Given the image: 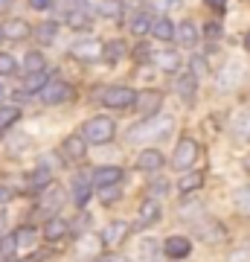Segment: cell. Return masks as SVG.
Returning a JSON list of instances; mask_svg holds the SVG:
<instances>
[{
    "instance_id": "30bf717a",
    "label": "cell",
    "mask_w": 250,
    "mask_h": 262,
    "mask_svg": "<svg viewBox=\"0 0 250 262\" xmlns=\"http://www.w3.org/2000/svg\"><path fill=\"white\" fill-rule=\"evenodd\" d=\"M79 61H96V58H102V44L99 41H79V44H73V50H70Z\"/></svg>"
},
{
    "instance_id": "c3c4849f",
    "label": "cell",
    "mask_w": 250,
    "mask_h": 262,
    "mask_svg": "<svg viewBox=\"0 0 250 262\" xmlns=\"http://www.w3.org/2000/svg\"><path fill=\"white\" fill-rule=\"evenodd\" d=\"M9 6V0H0V9H6Z\"/></svg>"
},
{
    "instance_id": "60d3db41",
    "label": "cell",
    "mask_w": 250,
    "mask_h": 262,
    "mask_svg": "<svg viewBox=\"0 0 250 262\" xmlns=\"http://www.w3.org/2000/svg\"><path fill=\"white\" fill-rule=\"evenodd\" d=\"M230 262H250V251H236V253H230Z\"/></svg>"
},
{
    "instance_id": "bcb514c9",
    "label": "cell",
    "mask_w": 250,
    "mask_h": 262,
    "mask_svg": "<svg viewBox=\"0 0 250 262\" xmlns=\"http://www.w3.org/2000/svg\"><path fill=\"white\" fill-rule=\"evenodd\" d=\"M105 262H128L125 256H111V259H105Z\"/></svg>"
},
{
    "instance_id": "277c9868",
    "label": "cell",
    "mask_w": 250,
    "mask_h": 262,
    "mask_svg": "<svg viewBox=\"0 0 250 262\" xmlns=\"http://www.w3.org/2000/svg\"><path fill=\"white\" fill-rule=\"evenodd\" d=\"M70 96H73L70 84L61 82V79H50V82L44 84V91H41V102L44 105H61V102H70Z\"/></svg>"
},
{
    "instance_id": "e0dca14e",
    "label": "cell",
    "mask_w": 250,
    "mask_h": 262,
    "mask_svg": "<svg viewBox=\"0 0 250 262\" xmlns=\"http://www.w3.org/2000/svg\"><path fill=\"white\" fill-rule=\"evenodd\" d=\"M175 41L180 47H195L198 44V29H195L192 20H184L180 27H175Z\"/></svg>"
},
{
    "instance_id": "d590c367",
    "label": "cell",
    "mask_w": 250,
    "mask_h": 262,
    "mask_svg": "<svg viewBox=\"0 0 250 262\" xmlns=\"http://www.w3.org/2000/svg\"><path fill=\"white\" fill-rule=\"evenodd\" d=\"M148 29H151V20L146 15H137V18L131 20V32H137V35H146Z\"/></svg>"
},
{
    "instance_id": "8fae6325",
    "label": "cell",
    "mask_w": 250,
    "mask_h": 262,
    "mask_svg": "<svg viewBox=\"0 0 250 262\" xmlns=\"http://www.w3.org/2000/svg\"><path fill=\"white\" fill-rule=\"evenodd\" d=\"M0 32H3V38H9V41H24L32 29H29V24L24 18H9L0 27Z\"/></svg>"
},
{
    "instance_id": "ac0fdd59",
    "label": "cell",
    "mask_w": 250,
    "mask_h": 262,
    "mask_svg": "<svg viewBox=\"0 0 250 262\" xmlns=\"http://www.w3.org/2000/svg\"><path fill=\"white\" fill-rule=\"evenodd\" d=\"M204 187V172H184L180 181H177V189H180V195H189L195 189Z\"/></svg>"
},
{
    "instance_id": "6da1fadb",
    "label": "cell",
    "mask_w": 250,
    "mask_h": 262,
    "mask_svg": "<svg viewBox=\"0 0 250 262\" xmlns=\"http://www.w3.org/2000/svg\"><path fill=\"white\" fill-rule=\"evenodd\" d=\"M175 120L172 117H148L143 125L128 131V140L131 143H146V140H163L169 131H172Z\"/></svg>"
},
{
    "instance_id": "836d02e7",
    "label": "cell",
    "mask_w": 250,
    "mask_h": 262,
    "mask_svg": "<svg viewBox=\"0 0 250 262\" xmlns=\"http://www.w3.org/2000/svg\"><path fill=\"white\" fill-rule=\"evenodd\" d=\"M236 207H239L244 215H250V184H247V187H241L239 192H236Z\"/></svg>"
},
{
    "instance_id": "74e56055",
    "label": "cell",
    "mask_w": 250,
    "mask_h": 262,
    "mask_svg": "<svg viewBox=\"0 0 250 262\" xmlns=\"http://www.w3.org/2000/svg\"><path fill=\"white\" fill-rule=\"evenodd\" d=\"M15 56H9V53H0V76H9L15 73Z\"/></svg>"
},
{
    "instance_id": "ab89813d",
    "label": "cell",
    "mask_w": 250,
    "mask_h": 262,
    "mask_svg": "<svg viewBox=\"0 0 250 262\" xmlns=\"http://www.w3.org/2000/svg\"><path fill=\"white\" fill-rule=\"evenodd\" d=\"M120 198V187H105L102 189V201L105 204H111V201H117Z\"/></svg>"
},
{
    "instance_id": "f546056e",
    "label": "cell",
    "mask_w": 250,
    "mask_h": 262,
    "mask_svg": "<svg viewBox=\"0 0 250 262\" xmlns=\"http://www.w3.org/2000/svg\"><path fill=\"white\" fill-rule=\"evenodd\" d=\"M24 67H27L29 73H41V70H44V56H41L38 50L27 53V58H24Z\"/></svg>"
},
{
    "instance_id": "9c48e42d",
    "label": "cell",
    "mask_w": 250,
    "mask_h": 262,
    "mask_svg": "<svg viewBox=\"0 0 250 262\" xmlns=\"http://www.w3.org/2000/svg\"><path fill=\"white\" fill-rule=\"evenodd\" d=\"M160 102H163V96H160V91H140L137 94V108L140 114H146V117H151V114L160 111Z\"/></svg>"
},
{
    "instance_id": "f1b7e54d",
    "label": "cell",
    "mask_w": 250,
    "mask_h": 262,
    "mask_svg": "<svg viewBox=\"0 0 250 262\" xmlns=\"http://www.w3.org/2000/svg\"><path fill=\"white\" fill-rule=\"evenodd\" d=\"M50 181H53L50 169H35V172L29 175V187L32 189H44V187H50Z\"/></svg>"
},
{
    "instance_id": "8d00e7d4",
    "label": "cell",
    "mask_w": 250,
    "mask_h": 262,
    "mask_svg": "<svg viewBox=\"0 0 250 262\" xmlns=\"http://www.w3.org/2000/svg\"><path fill=\"white\" fill-rule=\"evenodd\" d=\"M207 73H210L207 61L201 56H192V76H195V79H207Z\"/></svg>"
},
{
    "instance_id": "7dc6e473",
    "label": "cell",
    "mask_w": 250,
    "mask_h": 262,
    "mask_svg": "<svg viewBox=\"0 0 250 262\" xmlns=\"http://www.w3.org/2000/svg\"><path fill=\"white\" fill-rule=\"evenodd\" d=\"M244 50H247V53H250V32H247V35H244Z\"/></svg>"
},
{
    "instance_id": "7bdbcfd3",
    "label": "cell",
    "mask_w": 250,
    "mask_h": 262,
    "mask_svg": "<svg viewBox=\"0 0 250 262\" xmlns=\"http://www.w3.org/2000/svg\"><path fill=\"white\" fill-rule=\"evenodd\" d=\"M29 3H32V9H50V3H53V0H29Z\"/></svg>"
},
{
    "instance_id": "7c38bea8",
    "label": "cell",
    "mask_w": 250,
    "mask_h": 262,
    "mask_svg": "<svg viewBox=\"0 0 250 262\" xmlns=\"http://www.w3.org/2000/svg\"><path fill=\"white\" fill-rule=\"evenodd\" d=\"M128 222H111V225H105V230H102V242L105 245H120V242H125V236H128Z\"/></svg>"
},
{
    "instance_id": "ffe728a7",
    "label": "cell",
    "mask_w": 250,
    "mask_h": 262,
    "mask_svg": "<svg viewBox=\"0 0 250 262\" xmlns=\"http://www.w3.org/2000/svg\"><path fill=\"white\" fill-rule=\"evenodd\" d=\"M12 236H15V248H18V251H29V248H35L38 230L35 227H18Z\"/></svg>"
},
{
    "instance_id": "83f0119b",
    "label": "cell",
    "mask_w": 250,
    "mask_h": 262,
    "mask_svg": "<svg viewBox=\"0 0 250 262\" xmlns=\"http://www.w3.org/2000/svg\"><path fill=\"white\" fill-rule=\"evenodd\" d=\"M18 120H20V108H15V105H0V131L15 125Z\"/></svg>"
},
{
    "instance_id": "484cf974",
    "label": "cell",
    "mask_w": 250,
    "mask_h": 262,
    "mask_svg": "<svg viewBox=\"0 0 250 262\" xmlns=\"http://www.w3.org/2000/svg\"><path fill=\"white\" fill-rule=\"evenodd\" d=\"M47 82H50V79H47L44 70H41V73H29L27 79H24V91H27V94H41Z\"/></svg>"
},
{
    "instance_id": "b9f144b4",
    "label": "cell",
    "mask_w": 250,
    "mask_h": 262,
    "mask_svg": "<svg viewBox=\"0 0 250 262\" xmlns=\"http://www.w3.org/2000/svg\"><path fill=\"white\" fill-rule=\"evenodd\" d=\"M207 35L218 38V35H221V27H218V24H207Z\"/></svg>"
},
{
    "instance_id": "4316f807",
    "label": "cell",
    "mask_w": 250,
    "mask_h": 262,
    "mask_svg": "<svg viewBox=\"0 0 250 262\" xmlns=\"http://www.w3.org/2000/svg\"><path fill=\"white\" fill-rule=\"evenodd\" d=\"M67 27H73V29H87L90 27V15H87V9H70L67 12Z\"/></svg>"
},
{
    "instance_id": "9a60e30c",
    "label": "cell",
    "mask_w": 250,
    "mask_h": 262,
    "mask_svg": "<svg viewBox=\"0 0 250 262\" xmlns=\"http://www.w3.org/2000/svg\"><path fill=\"white\" fill-rule=\"evenodd\" d=\"M175 91L184 102H192L195 99V91H198V79L192 73H184L180 79H175Z\"/></svg>"
},
{
    "instance_id": "7a4b0ae2",
    "label": "cell",
    "mask_w": 250,
    "mask_h": 262,
    "mask_svg": "<svg viewBox=\"0 0 250 262\" xmlns=\"http://www.w3.org/2000/svg\"><path fill=\"white\" fill-rule=\"evenodd\" d=\"M113 134H117V122L111 117H90V120L84 122V140L87 143H96V146H102V143H111Z\"/></svg>"
},
{
    "instance_id": "ba28073f",
    "label": "cell",
    "mask_w": 250,
    "mask_h": 262,
    "mask_svg": "<svg viewBox=\"0 0 250 262\" xmlns=\"http://www.w3.org/2000/svg\"><path fill=\"white\" fill-rule=\"evenodd\" d=\"M163 253H166L169 259H184V256L192 253V242L186 236H169L166 242H163Z\"/></svg>"
},
{
    "instance_id": "e575fe53",
    "label": "cell",
    "mask_w": 250,
    "mask_h": 262,
    "mask_svg": "<svg viewBox=\"0 0 250 262\" xmlns=\"http://www.w3.org/2000/svg\"><path fill=\"white\" fill-rule=\"evenodd\" d=\"M233 128H236V134H241V137H250V111L239 114L236 122H233Z\"/></svg>"
},
{
    "instance_id": "2e32d148",
    "label": "cell",
    "mask_w": 250,
    "mask_h": 262,
    "mask_svg": "<svg viewBox=\"0 0 250 262\" xmlns=\"http://www.w3.org/2000/svg\"><path fill=\"white\" fill-rule=\"evenodd\" d=\"M67 222L64 219H58V215H53V219H47V225H44V239L47 242H58V239H64L67 236Z\"/></svg>"
},
{
    "instance_id": "d6a6232c",
    "label": "cell",
    "mask_w": 250,
    "mask_h": 262,
    "mask_svg": "<svg viewBox=\"0 0 250 262\" xmlns=\"http://www.w3.org/2000/svg\"><path fill=\"white\" fill-rule=\"evenodd\" d=\"M56 35H58V27L53 24V20H47V24H41V27H38V38H41L44 44L56 41Z\"/></svg>"
},
{
    "instance_id": "5bb4252c",
    "label": "cell",
    "mask_w": 250,
    "mask_h": 262,
    "mask_svg": "<svg viewBox=\"0 0 250 262\" xmlns=\"http://www.w3.org/2000/svg\"><path fill=\"white\" fill-rule=\"evenodd\" d=\"M61 151H64L67 160H82L84 151H87V140L79 137V134H73V137H67V140L61 143Z\"/></svg>"
},
{
    "instance_id": "7402d4cb",
    "label": "cell",
    "mask_w": 250,
    "mask_h": 262,
    "mask_svg": "<svg viewBox=\"0 0 250 262\" xmlns=\"http://www.w3.org/2000/svg\"><path fill=\"white\" fill-rule=\"evenodd\" d=\"M154 64H157L160 70H166V73H175L177 67H180V56H177L175 50H163V53L154 56Z\"/></svg>"
},
{
    "instance_id": "cb8c5ba5",
    "label": "cell",
    "mask_w": 250,
    "mask_h": 262,
    "mask_svg": "<svg viewBox=\"0 0 250 262\" xmlns=\"http://www.w3.org/2000/svg\"><path fill=\"white\" fill-rule=\"evenodd\" d=\"M87 198H90V181L87 178H76L73 181V201L79 207L87 204Z\"/></svg>"
},
{
    "instance_id": "d6986e66",
    "label": "cell",
    "mask_w": 250,
    "mask_h": 262,
    "mask_svg": "<svg viewBox=\"0 0 250 262\" xmlns=\"http://www.w3.org/2000/svg\"><path fill=\"white\" fill-rule=\"evenodd\" d=\"M198 233L204 236V239H207L210 245H218V242H224V236H227V233H224V227L218 225L215 219H207V225H201V227H198Z\"/></svg>"
},
{
    "instance_id": "52a82bcc",
    "label": "cell",
    "mask_w": 250,
    "mask_h": 262,
    "mask_svg": "<svg viewBox=\"0 0 250 262\" xmlns=\"http://www.w3.org/2000/svg\"><path fill=\"white\" fill-rule=\"evenodd\" d=\"M140 227H151V225H157L160 219H163V207H160V201H154V198H146L143 204H140Z\"/></svg>"
},
{
    "instance_id": "603a6c76",
    "label": "cell",
    "mask_w": 250,
    "mask_h": 262,
    "mask_svg": "<svg viewBox=\"0 0 250 262\" xmlns=\"http://www.w3.org/2000/svg\"><path fill=\"white\" fill-rule=\"evenodd\" d=\"M148 32L157 38V41H172V38H175V24H172L169 18H160V20H154V24H151V29H148Z\"/></svg>"
},
{
    "instance_id": "ee69618b",
    "label": "cell",
    "mask_w": 250,
    "mask_h": 262,
    "mask_svg": "<svg viewBox=\"0 0 250 262\" xmlns=\"http://www.w3.org/2000/svg\"><path fill=\"white\" fill-rule=\"evenodd\" d=\"M224 3H227V0H207V6H210V9H215V12H221Z\"/></svg>"
},
{
    "instance_id": "f35d334b",
    "label": "cell",
    "mask_w": 250,
    "mask_h": 262,
    "mask_svg": "<svg viewBox=\"0 0 250 262\" xmlns=\"http://www.w3.org/2000/svg\"><path fill=\"white\" fill-rule=\"evenodd\" d=\"M15 251H18V248H15V236H6L3 245H0V253H3V256H12Z\"/></svg>"
},
{
    "instance_id": "d4e9b609",
    "label": "cell",
    "mask_w": 250,
    "mask_h": 262,
    "mask_svg": "<svg viewBox=\"0 0 250 262\" xmlns=\"http://www.w3.org/2000/svg\"><path fill=\"white\" fill-rule=\"evenodd\" d=\"M61 201H64V192H61L58 187H50V189H47V195L41 198V207H44L47 213H53V210L61 207Z\"/></svg>"
},
{
    "instance_id": "8992f818",
    "label": "cell",
    "mask_w": 250,
    "mask_h": 262,
    "mask_svg": "<svg viewBox=\"0 0 250 262\" xmlns=\"http://www.w3.org/2000/svg\"><path fill=\"white\" fill-rule=\"evenodd\" d=\"M90 181H93L99 189H105V187H120L122 169H120V166H96V169H93V175H90Z\"/></svg>"
},
{
    "instance_id": "f6af8a7d",
    "label": "cell",
    "mask_w": 250,
    "mask_h": 262,
    "mask_svg": "<svg viewBox=\"0 0 250 262\" xmlns=\"http://www.w3.org/2000/svg\"><path fill=\"white\" fill-rule=\"evenodd\" d=\"M148 192H151V195H154V192H160V195H163V192H166V181H160V184H154V187L148 189Z\"/></svg>"
},
{
    "instance_id": "681fc988",
    "label": "cell",
    "mask_w": 250,
    "mask_h": 262,
    "mask_svg": "<svg viewBox=\"0 0 250 262\" xmlns=\"http://www.w3.org/2000/svg\"><path fill=\"white\" fill-rule=\"evenodd\" d=\"M3 96H6V91H3V84H0V102H3Z\"/></svg>"
},
{
    "instance_id": "5b68a950",
    "label": "cell",
    "mask_w": 250,
    "mask_h": 262,
    "mask_svg": "<svg viewBox=\"0 0 250 262\" xmlns=\"http://www.w3.org/2000/svg\"><path fill=\"white\" fill-rule=\"evenodd\" d=\"M137 102V94L131 91V88H105L102 91V105H108V108H128V105Z\"/></svg>"
},
{
    "instance_id": "1f68e13d",
    "label": "cell",
    "mask_w": 250,
    "mask_h": 262,
    "mask_svg": "<svg viewBox=\"0 0 250 262\" xmlns=\"http://www.w3.org/2000/svg\"><path fill=\"white\" fill-rule=\"evenodd\" d=\"M99 12H102V18H120L122 15V3L120 0H102Z\"/></svg>"
},
{
    "instance_id": "f907efd6",
    "label": "cell",
    "mask_w": 250,
    "mask_h": 262,
    "mask_svg": "<svg viewBox=\"0 0 250 262\" xmlns=\"http://www.w3.org/2000/svg\"><path fill=\"white\" fill-rule=\"evenodd\" d=\"M0 38H3V32H0Z\"/></svg>"
},
{
    "instance_id": "4dcf8cb0",
    "label": "cell",
    "mask_w": 250,
    "mask_h": 262,
    "mask_svg": "<svg viewBox=\"0 0 250 262\" xmlns=\"http://www.w3.org/2000/svg\"><path fill=\"white\" fill-rule=\"evenodd\" d=\"M122 53H125V44H122V41H111V44L102 47V56L108 58V61H120Z\"/></svg>"
},
{
    "instance_id": "4fadbf2b",
    "label": "cell",
    "mask_w": 250,
    "mask_h": 262,
    "mask_svg": "<svg viewBox=\"0 0 250 262\" xmlns=\"http://www.w3.org/2000/svg\"><path fill=\"white\" fill-rule=\"evenodd\" d=\"M137 166L143 172H160L163 169V155H160V149H143L137 155Z\"/></svg>"
},
{
    "instance_id": "44dd1931",
    "label": "cell",
    "mask_w": 250,
    "mask_h": 262,
    "mask_svg": "<svg viewBox=\"0 0 250 262\" xmlns=\"http://www.w3.org/2000/svg\"><path fill=\"white\" fill-rule=\"evenodd\" d=\"M241 76H244V67L233 61V64H227L221 73H218V84H221V88H233V84H239Z\"/></svg>"
},
{
    "instance_id": "3957f363",
    "label": "cell",
    "mask_w": 250,
    "mask_h": 262,
    "mask_svg": "<svg viewBox=\"0 0 250 262\" xmlns=\"http://www.w3.org/2000/svg\"><path fill=\"white\" fill-rule=\"evenodd\" d=\"M195 160H198V143H195L192 137H180L175 155H172V166H175L177 172H184V169L192 166Z\"/></svg>"
}]
</instances>
